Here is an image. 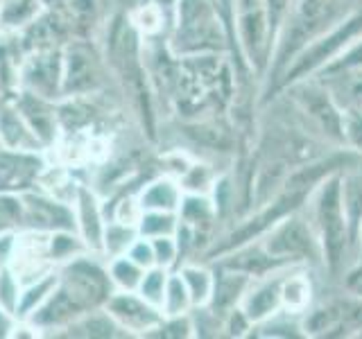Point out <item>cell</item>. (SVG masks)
<instances>
[{
	"label": "cell",
	"instance_id": "6da1fadb",
	"mask_svg": "<svg viewBox=\"0 0 362 339\" xmlns=\"http://www.w3.org/2000/svg\"><path fill=\"white\" fill-rule=\"evenodd\" d=\"M57 271H59V282L84 310L105 308L113 285L107 274V263H100V256L82 254L59 265Z\"/></svg>",
	"mask_w": 362,
	"mask_h": 339
},
{
	"label": "cell",
	"instance_id": "7a4b0ae2",
	"mask_svg": "<svg viewBox=\"0 0 362 339\" xmlns=\"http://www.w3.org/2000/svg\"><path fill=\"white\" fill-rule=\"evenodd\" d=\"M105 310L113 316V321L120 326L124 335L147 337L163 321V312L147 303L139 292L113 290L105 303Z\"/></svg>",
	"mask_w": 362,
	"mask_h": 339
},
{
	"label": "cell",
	"instance_id": "3957f363",
	"mask_svg": "<svg viewBox=\"0 0 362 339\" xmlns=\"http://www.w3.org/2000/svg\"><path fill=\"white\" fill-rule=\"evenodd\" d=\"M62 71H64V50L43 48L34 50L28 59H23L18 84L23 90L45 97L57 100L62 97Z\"/></svg>",
	"mask_w": 362,
	"mask_h": 339
},
{
	"label": "cell",
	"instance_id": "277c9868",
	"mask_svg": "<svg viewBox=\"0 0 362 339\" xmlns=\"http://www.w3.org/2000/svg\"><path fill=\"white\" fill-rule=\"evenodd\" d=\"M317 220H320L324 254L331 267L342 263V254L346 246V215L342 208V190L337 181H331L320 195L317 203Z\"/></svg>",
	"mask_w": 362,
	"mask_h": 339
},
{
	"label": "cell",
	"instance_id": "5b68a950",
	"mask_svg": "<svg viewBox=\"0 0 362 339\" xmlns=\"http://www.w3.org/2000/svg\"><path fill=\"white\" fill-rule=\"evenodd\" d=\"M23 229L52 233L62 229H75L73 206L50 192L23 190Z\"/></svg>",
	"mask_w": 362,
	"mask_h": 339
},
{
	"label": "cell",
	"instance_id": "8992f818",
	"mask_svg": "<svg viewBox=\"0 0 362 339\" xmlns=\"http://www.w3.org/2000/svg\"><path fill=\"white\" fill-rule=\"evenodd\" d=\"M102 84L100 61L86 43H71L64 48V71H62V95L84 97Z\"/></svg>",
	"mask_w": 362,
	"mask_h": 339
},
{
	"label": "cell",
	"instance_id": "52a82bcc",
	"mask_svg": "<svg viewBox=\"0 0 362 339\" xmlns=\"http://www.w3.org/2000/svg\"><path fill=\"white\" fill-rule=\"evenodd\" d=\"M73 215H75V231L86 244L88 254H102V233H105V208L98 197V192L88 186H79L75 197L71 201ZM102 258V256H100Z\"/></svg>",
	"mask_w": 362,
	"mask_h": 339
},
{
	"label": "cell",
	"instance_id": "ba28073f",
	"mask_svg": "<svg viewBox=\"0 0 362 339\" xmlns=\"http://www.w3.org/2000/svg\"><path fill=\"white\" fill-rule=\"evenodd\" d=\"M84 312L86 310L71 297V292H68L59 282L57 290L43 301L41 308L34 312L28 321L37 328L41 335H52V333H62L64 335L68 331V326H71L75 319H79Z\"/></svg>",
	"mask_w": 362,
	"mask_h": 339
},
{
	"label": "cell",
	"instance_id": "9c48e42d",
	"mask_svg": "<svg viewBox=\"0 0 362 339\" xmlns=\"http://www.w3.org/2000/svg\"><path fill=\"white\" fill-rule=\"evenodd\" d=\"M14 107L21 111V116L25 118L32 133L37 136L43 147L57 141L59 118H57V109L50 107V100L34 95V93H30V90H21V95H18Z\"/></svg>",
	"mask_w": 362,
	"mask_h": 339
},
{
	"label": "cell",
	"instance_id": "30bf717a",
	"mask_svg": "<svg viewBox=\"0 0 362 339\" xmlns=\"http://www.w3.org/2000/svg\"><path fill=\"white\" fill-rule=\"evenodd\" d=\"M310 246H313V237L308 226L297 218L283 222L267 240V251L274 260L308 256Z\"/></svg>",
	"mask_w": 362,
	"mask_h": 339
},
{
	"label": "cell",
	"instance_id": "8fae6325",
	"mask_svg": "<svg viewBox=\"0 0 362 339\" xmlns=\"http://www.w3.org/2000/svg\"><path fill=\"white\" fill-rule=\"evenodd\" d=\"M0 147L7 152H39L41 143L16 107L0 109Z\"/></svg>",
	"mask_w": 362,
	"mask_h": 339
},
{
	"label": "cell",
	"instance_id": "7c38bea8",
	"mask_svg": "<svg viewBox=\"0 0 362 339\" xmlns=\"http://www.w3.org/2000/svg\"><path fill=\"white\" fill-rule=\"evenodd\" d=\"M184 199V188H181L177 177H158L145 184L139 192V201L143 210H168L177 213Z\"/></svg>",
	"mask_w": 362,
	"mask_h": 339
},
{
	"label": "cell",
	"instance_id": "4fadbf2b",
	"mask_svg": "<svg viewBox=\"0 0 362 339\" xmlns=\"http://www.w3.org/2000/svg\"><path fill=\"white\" fill-rule=\"evenodd\" d=\"M66 337H84V339H113V337H124L120 326L113 321V316L105 308H93L86 310L79 319H75L68 331L64 333Z\"/></svg>",
	"mask_w": 362,
	"mask_h": 339
},
{
	"label": "cell",
	"instance_id": "5bb4252c",
	"mask_svg": "<svg viewBox=\"0 0 362 339\" xmlns=\"http://www.w3.org/2000/svg\"><path fill=\"white\" fill-rule=\"evenodd\" d=\"M281 303V282L265 280L256 287H249L243 297V312L249 321H263L269 314H274Z\"/></svg>",
	"mask_w": 362,
	"mask_h": 339
},
{
	"label": "cell",
	"instance_id": "9a60e30c",
	"mask_svg": "<svg viewBox=\"0 0 362 339\" xmlns=\"http://www.w3.org/2000/svg\"><path fill=\"white\" fill-rule=\"evenodd\" d=\"M57 285H59V271L57 269L48 271V274L37 278V280L28 282V285H23L21 301H18V308H16V319L28 321L30 316L41 308L43 301L57 290Z\"/></svg>",
	"mask_w": 362,
	"mask_h": 339
},
{
	"label": "cell",
	"instance_id": "2e32d148",
	"mask_svg": "<svg viewBox=\"0 0 362 339\" xmlns=\"http://www.w3.org/2000/svg\"><path fill=\"white\" fill-rule=\"evenodd\" d=\"M249 285V278L243 271L229 269L226 274L215 278V287H213V297H211V305L215 314L222 310H233V305L238 301H243L245 292Z\"/></svg>",
	"mask_w": 362,
	"mask_h": 339
},
{
	"label": "cell",
	"instance_id": "e0dca14e",
	"mask_svg": "<svg viewBox=\"0 0 362 339\" xmlns=\"http://www.w3.org/2000/svg\"><path fill=\"white\" fill-rule=\"evenodd\" d=\"M358 28H362V14H358L356 18H351L349 23H344V28L335 30L331 37H326L324 41H320L317 45H313L310 52H305V56L299 61V66L294 71H305V68H313L317 64H322L326 56H331L339 45L346 43L354 34L358 32Z\"/></svg>",
	"mask_w": 362,
	"mask_h": 339
},
{
	"label": "cell",
	"instance_id": "ac0fdd59",
	"mask_svg": "<svg viewBox=\"0 0 362 339\" xmlns=\"http://www.w3.org/2000/svg\"><path fill=\"white\" fill-rule=\"evenodd\" d=\"M139 237H141V233H139V226L136 224H124V222H118L111 218V220H107L105 233H102V254L100 256L105 260L124 256Z\"/></svg>",
	"mask_w": 362,
	"mask_h": 339
},
{
	"label": "cell",
	"instance_id": "d6986e66",
	"mask_svg": "<svg viewBox=\"0 0 362 339\" xmlns=\"http://www.w3.org/2000/svg\"><path fill=\"white\" fill-rule=\"evenodd\" d=\"M82 254H88V249L75 229H62L48 233V258L54 267H59Z\"/></svg>",
	"mask_w": 362,
	"mask_h": 339
},
{
	"label": "cell",
	"instance_id": "ffe728a7",
	"mask_svg": "<svg viewBox=\"0 0 362 339\" xmlns=\"http://www.w3.org/2000/svg\"><path fill=\"white\" fill-rule=\"evenodd\" d=\"M179 276L184 278L192 308H204V305L211 303L213 297V287H215V276L206 267L199 265H184L179 269Z\"/></svg>",
	"mask_w": 362,
	"mask_h": 339
},
{
	"label": "cell",
	"instance_id": "44dd1931",
	"mask_svg": "<svg viewBox=\"0 0 362 339\" xmlns=\"http://www.w3.org/2000/svg\"><path fill=\"white\" fill-rule=\"evenodd\" d=\"M105 263H107V274H109L113 290H118V292L139 290V282L145 274V269L136 265L129 256H118V258L105 260Z\"/></svg>",
	"mask_w": 362,
	"mask_h": 339
},
{
	"label": "cell",
	"instance_id": "7402d4cb",
	"mask_svg": "<svg viewBox=\"0 0 362 339\" xmlns=\"http://www.w3.org/2000/svg\"><path fill=\"white\" fill-rule=\"evenodd\" d=\"M215 213V203L206 197L199 195V192H184V199H181V206L177 210L179 222L186 226H199L206 224Z\"/></svg>",
	"mask_w": 362,
	"mask_h": 339
},
{
	"label": "cell",
	"instance_id": "603a6c76",
	"mask_svg": "<svg viewBox=\"0 0 362 339\" xmlns=\"http://www.w3.org/2000/svg\"><path fill=\"white\" fill-rule=\"evenodd\" d=\"M179 215L177 213H168V210H143L141 220H139V233L147 240L158 235H177L179 231Z\"/></svg>",
	"mask_w": 362,
	"mask_h": 339
},
{
	"label": "cell",
	"instance_id": "cb8c5ba5",
	"mask_svg": "<svg viewBox=\"0 0 362 339\" xmlns=\"http://www.w3.org/2000/svg\"><path fill=\"white\" fill-rule=\"evenodd\" d=\"M192 308L190 294L184 278L177 274H170L168 285H165V294H163V303H161V312L163 316H181L188 314V310Z\"/></svg>",
	"mask_w": 362,
	"mask_h": 339
},
{
	"label": "cell",
	"instance_id": "d4e9b609",
	"mask_svg": "<svg viewBox=\"0 0 362 339\" xmlns=\"http://www.w3.org/2000/svg\"><path fill=\"white\" fill-rule=\"evenodd\" d=\"M168 278H170V269L154 265L150 269H145V274H143V278L139 282V290H136V292H139L147 303H152L154 308L161 310Z\"/></svg>",
	"mask_w": 362,
	"mask_h": 339
},
{
	"label": "cell",
	"instance_id": "484cf974",
	"mask_svg": "<svg viewBox=\"0 0 362 339\" xmlns=\"http://www.w3.org/2000/svg\"><path fill=\"white\" fill-rule=\"evenodd\" d=\"M21 292H23V280L14 271V267L0 269V308H5L7 312L16 316Z\"/></svg>",
	"mask_w": 362,
	"mask_h": 339
},
{
	"label": "cell",
	"instance_id": "4316f807",
	"mask_svg": "<svg viewBox=\"0 0 362 339\" xmlns=\"http://www.w3.org/2000/svg\"><path fill=\"white\" fill-rule=\"evenodd\" d=\"M308 299H310V287H308V282H305V278L294 276V278H288L286 282H281V301L286 303L292 312L303 310Z\"/></svg>",
	"mask_w": 362,
	"mask_h": 339
},
{
	"label": "cell",
	"instance_id": "83f0119b",
	"mask_svg": "<svg viewBox=\"0 0 362 339\" xmlns=\"http://www.w3.org/2000/svg\"><path fill=\"white\" fill-rule=\"evenodd\" d=\"M132 28L143 32L145 37H152L163 28V9L158 5H141L132 14Z\"/></svg>",
	"mask_w": 362,
	"mask_h": 339
},
{
	"label": "cell",
	"instance_id": "f1b7e54d",
	"mask_svg": "<svg viewBox=\"0 0 362 339\" xmlns=\"http://www.w3.org/2000/svg\"><path fill=\"white\" fill-rule=\"evenodd\" d=\"M179 184L184 188V192H199L204 195L213 184V172L209 170V165H202V163H190L186 167V172L179 177Z\"/></svg>",
	"mask_w": 362,
	"mask_h": 339
},
{
	"label": "cell",
	"instance_id": "f546056e",
	"mask_svg": "<svg viewBox=\"0 0 362 339\" xmlns=\"http://www.w3.org/2000/svg\"><path fill=\"white\" fill-rule=\"evenodd\" d=\"M152 251H154V265L170 269L179 258V242L175 235H158L152 237Z\"/></svg>",
	"mask_w": 362,
	"mask_h": 339
},
{
	"label": "cell",
	"instance_id": "4dcf8cb0",
	"mask_svg": "<svg viewBox=\"0 0 362 339\" xmlns=\"http://www.w3.org/2000/svg\"><path fill=\"white\" fill-rule=\"evenodd\" d=\"M240 34H243V43L249 50L254 45L263 43V34H265V20L260 11H249V14L243 16V25H240Z\"/></svg>",
	"mask_w": 362,
	"mask_h": 339
},
{
	"label": "cell",
	"instance_id": "1f68e13d",
	"mask_svg": "<svg viewBox=\"0 0 362 339\" xmlns=\"http://www.w3.org/2000/svg\"><path fill=\"white\" fill-rule=\"evenodd\" d=\"M143 215V208H141V201H139V195H127L122 197L116 208H113V220L118 222H124V224H139Z\"/></svg>",
	"mask_w": 362,
	"mask_h": 339
},
{
	"label": "cell",
	"instance_id": "d6a6232c",
	"mask_svg": "<svg viewBox=\"0 0 362 339\" xmlns=\"http://www.w3.org/2000/svg\"><path fill=\"white\" fill-rule=\"evenodd\" d=\"M124 256H129L132 260L139 267H143V269H150V267H154V251H152V242L147 240V237H139L132 246H129V251L124 254Z\"/></svg>",
	"mask_w": 362,
	"mask_h": 339
},
{
	"label": "cell",
	"instance_id": "836d02e7",
	"mask_svg": "<svg viewBox=\"0 0 362 339\" xmlns=\"http://www.w3.org/2000/svg\"><path fill=\"white\" fill-rule=\"evenodd\" d=\"M16 244H18L16 229L0 231V269L11 265V260H14V254H16Z\"/></svg>",
	"mask_w": 362,
	"mask_h": 339
},
{
	"label": "cell",
	"instance_id": "e575fe53",
	"mask_svg": "<svg viewBox=\"0 0 362 339\" xmlns=\"http://www.w3.org/2000/svg\"><path fill=\"white\" fill-rule=\"evenodd\" d=\"M16 316L7 312L5 308H0V339H9L11 337V331H14L16 326Z\"/></svg>",
	"mask_w": 362,
	"mask_h": 339
},
{
	"label": "cell",
	"instance_id": "d590c367",
	"mask_svg": "<svg viewBox=\"0 0 362 339\" xmlns=\"http://www.w3.org/2000/svg\"><path fill=\"white\" fill-rule=\"evenodd\" d=\"M346 131L351 136V141H354L360 147V150H362V120H351L346 124Z\"/></svg>",
	"mask_w": 362,
	"mask_h": 339
},
{
	"label": "cell",
	"instance_id": "8d00e7d4",
	"mask_svg": "<svg viewBox=\"0 0 362 339\" xmlns=\"http://www.w3.org/2000/svg\"><path fill=\"white\" fill-rule=\"evenodd\" d=\"M286 3H288V0H269V9H272V14L279 16L281 11H283V7H286Z\"/></svg>",
	"mask_w": 362,
	"mask_h": 339
},
{
	"label": "cell",
	"instance_id": "74e56055",
	"mask_svg": "<svg viewBox=\"0 0 362 339\" xmlns=\"http://www.w3.org/2000/svg\"><path fill=\"white\" fill-rule=\"evenodd\" d=\"M154 5H158L161 9H163V7H175V5H177V0H156Z\"/></svg>",
	"mask_w": 362,
	"mask_h": 339
},
{
	"label": "cell",
	"instance_id": "f35d334b",
	"mask_svg": "<svg viewBox=\"0 0 362 339\" xmlns=\"http://www.w3.org/2000/svg\"><path fill=\"white\" fill-rule=\"evenodd\" d=\"M3 5H5V0H0V14H3Z\"/></svg>",
	"mask_w": 362,
	"mask_h": 339
},
{
	"label": "cell",
	"instance_id": "ab89813d",
	"mask_svg": "<svg viewBox=\"0 0 362 339\" xmlns=\"http://www.w3.org/2000/svg\"><path fill=\"white\" fill-rule=\"evenodd\" d=\"M358 292H360V297H362V280H360V285H358Z\"/></svg>",
	"mask_w": 362,
	"mask_h": 339
}]
</instances>
